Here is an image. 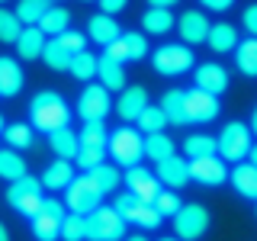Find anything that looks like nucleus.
<instances>
[{
  "instance_id": "1",
  "label": "nucleus",
  "mask_w": 257,
  "mask_h": 241,
  "mask_svg": "<svg viewBox=\"0 0 257 241\" xmlns=\"http://www.w3.org/2000/svg\"><path fill=\"white\" fill-rule=\"evenodd\" d=\"M71 123V106L64 103V96L58 90H39L29 103V126L39 132H55Z\"/></svg>"
},
{
  "instance_id": "2",
  "label": "nucleus",
  "mask_w": 257,
  "mask_h": 241,
  "mask_svg": "<svg viewBox=\"0 0 257 241\" xmlns=\"http://www.w3.org/2000/svg\"><path fill=\"white\" fill-rule=\"evenodd\" d=\"M96 206H103V190L96 187V180L90 174H80V177H71V183L64 187V209L68 212H93Z\"/></svg>"
},
{
  "instance_id": "3",
  "label": "nucleus",
  "mask_w": 257,
  "mask_h": 241,
  "mask_svg": "<svg viewBox=\"0 0 257 241\" xmlns=\"http://www.w3.org/2000/svg\"><path fill=\"white\" fill-rule=\"evenodd\" d=\"M151 68L164 77H177V74H187L190 68H196V58H193L190 45L183 42H164L155 48L151 55Z\"/></svg>"
},
{
  "instance_id": "4",
  "label": "nucleus",
  "mask_w": 257,
  "mask_h": 241,
  "mask_svg": "<svg viewBox=\"0 0 257 241\" xmlns=\"http://www.w3.org/2000/svg\"><path fill=\"white\" fill-rule=\"evenodd\" d=\"M142 142H145V135L139 132V129H116V132L106 139V151L112 155V164L116 167H132V164H139V161L145 158V148H142Z\"/></svg>"
},
{
  "instance_id": "5",
  "label": "nucleus",
  "mask_w": 257,
  "mask_h": 241,
  "mask_svg": "<svg viewBox=\"0 0 257 241\" xmlns=\"http://www.w3.org/2000/svg\"><path fill=\"white\" fill-rule=\"evenodd\" d=\"M42 199H45L42 180H36V177H29V174L20 177V180H13L10 190H7V203H10L23 219H32V215L42 209Z\"/></svg>"
},
{
  "instance_id": "6",
  "label": "nucleus",
  "mask_w": 257,
  "mask_h": 241,
  "mask_svg": "<svg viewBox=\"0 0 257 241\" xmlns=\"http://www.w3.org/2000/svg\"><path fill=\"white\" fill-rule=\"evenodd\" d=\"M251 145H254L251 129L235 119V123H228V126L222 129V135L215 139V155H219L222 161H231V164H238V161L247 158Z\"/></svg>"
},
{
  "instance_id": "7",
  "label": "nucleus",
  "mask_w": 257,
  "mask_h": 241,
  "mask_svg": "<svg viewBox=\"0 0 257 241\" xmlns=\"http://www.w3.org/2000/svg\"><path fill=\"white\" fill-rule=\"evenodd\" d=\"M112 209H116V212L122 215V222H128V225H139V228H148V231H155L158 225H161V219H164V215H161L158 209H155V203H145V199L132 196L128 190L116 196Z\"/></svg>"
},
{
  "instance_id": "8",
  "label": "nucleus",
  "mask_w": 257,
  "mask_h": 241,
  "mask_svg": "<svg viewBox=\"0 0 257 241\" xmlns=\"http://www.w3.org/2000/svg\"><path fill=\"white\" fill-rule=\"evenodd\" d=\"M212 225V215L203 203H183L174 212V231L180 241H199Z\"/></svg>"
},
{
  "instance_id": "9",
  "label": "nucleus",
  "mask_w": 257,
  "mask_h": 241,
  "mask_svg": "<svg viewBox=\"0 0 257 241\" xmlns=\"http://www.w3.org/2000/svg\"><path fill=\"white\" fill-rule=\"evenodd\" d=\"M87 219V238L90 241H122L125 238V222L112 206H96Z\"/></svg>"
},
{
  "instance_id": "10",
  "label": "nucleus",
  "mask_w": 257,
  "mask_h": 241,
  "mask_svg": "<svg viewBox=\"0 0 257 241\" xmlns=\"http://www.w3.org/2000/svg\"><path fill=\"white\" fill-rule=\"evenodd\" d=\"M112 112V96L103 84H87L84 93L77 96V116L84 123H106Z\"/></svg>"
},
{
  "instance_id": "11",
  "label": "nucleus",
  "mask_w": 257,
  "mask_h": 241,
  "mask_svg": "<svg viewBox=\"0 0 257 241\" xmlns=\"http://www.w3.org/2000/svg\"><path fill=\"white\" fill-rule=\"evenodd\" d=\"M68 215V209H64V203H58V199H42V209H39L36 215H32V235H36L39 241H58L61 238V219Z\"/></svg>"
},
{
  "instance_id": "12",
  "label": "nucleus",
  "mask_w": 257,
  "mask_h": 241,
  "mask_svg": "<svg viewBox=\"0 0 257 241\" xmlns=\"http://www.w3.org/2000/svg\"><path fill=\"white\" fill-rule=\"evenodd\" d=\"M183 112H187V123L190 126L212 123V119H219L222 103H219V96H212V93L199 90V87H193V90H183Z\"/></svg>"
},
{
  "instance_id": "13",
  "label": "nucleus",
  "mask_w": 257,
  "mask_h": 241,
  "mask_svg": "<svg viewBox=\"0 0 257 241\" xmlns=\"http://www.w3.org/2000/svg\"><path fill=\"white\" fill-rule=\"evenodd\" d=\"M190 180L203 183V187H222L228 180V161H222L219 155H203L190 161Z\"/></svg>"
},
{
  "instance_id": "14",
  "label": "nucleus",
  "mask_w": 257,
  "mask_h": 241,
  "mask_svg": "<svg viewBox=\"0 0 257 241\" xmlns=\"http://www.w3.org/2000/svg\"><path fill=\"white\" fill-rule=\"evenodd\" d=\"M148 52H151V48H148V36H145V32H122L116 42L106 45V55H109L112 61H119V64L142 61Z\"/></svg>"
},
{
  "instance_id": "15",
  "label": "nucleus",
  "mask_w": 257,
  "mask_h": 241,
  "mask_svg": "<svg viewBox=\"0 0 257 241\" xmlns=\"http://www.w3.org/2000/svg\"><path fill=\"white\" fill-rule=\"evenodd\" d=\"M122 183L128 187V193H132V196L145 199V203H155V196L161 193V180L155 177V171H148V167H142V164L125 167Z\"/></svg>"
},
{
  "instance_id": "16",
  "label": "nucleus",
  "mask_w": 257,
  "mask_h": 241,
  "mask_svg": "<svg viewBox=\"0 0 257 241\" xmlns=\"http://www.w3.org/2000/svg\"><path fill=\"white\" fill-rule=\"evenodd\" d=\"M155 177L164 183V187H171V190H183L190 183V161L174 151V155H167L164 161L155 164Z\"/></svg>"
},
{
  "instance_id": "17",
  "label": "nucleus",
  "mask_w": 257,
  "mask_h": 241,
  "mask_svg": "<svg viewBox=\"0 0 257 241\" xmlns=\"http://www.w3.org/2000/svg\"><path fill=\"white\" fill-rule=\"evenodd\" d=\"M209 26H212V23L206 20L203 10H183L180 20L174 23V29L180 32V42H183V45H199V42H206Z\"/></svg>"
},
{
  "instance_id": "18",
  "label": "nucleus",
  "mask_w": 257,
  "mask_h": 241,
  "mask_svg": "<svg viewBox=\"0 0 257 241\" xmlns=\"http://www.w3.org/2000/svg\"><path fill=\"white\" fill-rule=\"evenodd\" d=\"M193 80H196L199 90H206L212 96H222L225 90H228V71H225L219 61L196 64V68H193Z\"/></svg>"
},
{
  "instance_id": "19",
  "label": "nucleus",
  "mask_w": 257,
  "mask_h": 241,
  "mask_svg": "<svg viewBox=\"0 0 257 241\" xmlns=\"http://www.w3.org/2000/svg\"><path fill=\"white\" fill-rule=\"evenodd\" d=\"M148 103H151L148 100V90L135 84V87H122V90H119V100L112 103V109L119 112V119H122V123H135Z\"/></svg>"
},
{
  "instance_id": "20",
  "label": "nucleus",
  "mask_w": 257,
  "mask_h": 241,
  "mask_svg": "<svg viewBox=\"0 0 257 241\" xmlns=\"http://www.w3.org/2000/svg\"><path fill=\"white\" fill-rule=\"evenodd\" d=\"M48 42V36L39 26H23V32L16 36V55H20L23 61H36V58H42V48Z\"/></svg>"
},
{
  "instance_id": "21",
  "label": "nucleus",
  "mask_w": 257,
  "mask_h": 241,
  "mask_svg": "<svg viewBox=\"0 0 257 241\" xmlns=\"http://www.w3.org/2000/svg\"><path fill=\"white\" fill-rule=\"evenodd\" d=\"M87 36H90L96 45H103V48H106L109 42H116V39L122 36V26L116 23V16L96 13V16H90V23H87Z\"/></svg>"
},
{
  "instance_id": "22",
  "label": "nucleus",
  "mask_w": 257,
  "mask_h": 241,
  "mask_svg": "<svg viewBox=\"0 0 257 241\" xmlns=\"http://www.w3.org/2000/svg\"><path fill=\"white\" fill-rule=\"evenodd\" d=\"M206 45L219 55H231L238 45V29L231 23H212L209 26V36H206Z\"/></svg>"
},
{
  "instance_id": "23",
  "label": "nucleus",
  "mask_w": 257,
  "mask_h": 241,
  "mask_svg": "<svg viewBox=\"0 0 257 241\" xmlns=\"http://www.w3.org/2000/svg\"><path fill=\"white\" fill-rule=\"evenodd\" d=\"M228 180H231V187H235L244 199H257V167L251 164V161H238L235 167H231V174H228Z\"/></svg>"
},
{
  "instance_id": "24",
  "label": "nucleus",
  "mask_w": 257,
  "mask_h": 241,
  "mask_svg": "<svg viewBox=\"0 0 257 241\" xmlns=\"http://www.w3.org/2000/svg\"><path fill=\"white\" fill-rule=\"evenodd\" d=\"M23 90V68L10 55H0V96H16Z\"/></svg>"
},
{
  "instance_id": "25",
  "label": "nucleus",
  "mask_w": 257,
  "mask_h": 241,
  "mask_svg": "<svg viewBox=\"0 0 257 241\" xmlns=\"http://www.w3.org/2000/svg\"><path fill=\"white\" fill-rule=\"evenodd\" d=\"M174 13L167 10V7H148V10L142 13V29L145 36H167V32L174 29Z\"/></svg>"
},
{
  "instance_id": "26",
  "label": "nucleus",
  "mask_w": 257,
  "mask_h": 241,
  "mask_svg": "<svg viewBox=\"0 0 257 241\" xmlns=\"http://www.w3.org/2000/svg\"><path fill=\"white\" fill-rule=\"evenodd\" d=\"M96 77H100V84L106 87V90H122L125 87V71H122V64L119 61H112L106 52L96 58Z\"/></svg>"
},
{
  "instance_id": "27",
  "label": "nucleus",
  "mask_w": 257,
  "mask_h": 241,
  "mask_svg": "<svg viewBox=\"0 0 257 241\" xmlns=\"http://www.w3.org/2000/svg\"><path fill=\"white\" fill-rule=\"evenodd\" d=\"M71 177H74V167H71V161H68V158H55L52 164L42 171V177H39V180H42L45 190H64V187L71 183Z\"/></svg>"
},
{
  "instance_id": "28",
  "label": "nucleus",
  "mask_w": 257,
  "mask_h": 241,
  "mask_svg": "<svg viewBox=\"0 0 257 241\" xmlns=\"http://www.w3.org/2000/svg\"><path fill=\"white\" fill-rule=\"evenodd\" d=\"M48 145H52V151L58 158H68V161H74L77 158V151H80V139H77V132L74 129H55V132H48Z\"/></svg>"
},
{
  "instance_id": "29",
  "label": "nucleus",
  "mask_w": 257,
  "mask_h": 241,
  "mask_svg": "<svg viewBox=\"0 0 257 241\" xmlns=\"http://www.w3.org/2000/svg\"><path fill=\"white\" fill-rule=\"evenodd\" d=\"M36 26L42 29L45 36H52V39H55V36H61L64 29H71V10H68V7L52 4V7H48V10L42 13V20H39Z\"/></svg>"
},
{
  "instance_id": "30",
  "label": "nucleus",
  "mask_w": 257,
  "mask_h": 241,
  "mask_svg": "<svg viewBox=\"0 0 257 241\" xmlns=\"http://www.w3.org/2000/svg\"><path fill=\"white\" fill-rule=\"evenodd\" d=\"M142 148H145V158H151L158 164V161H164L167 155H174L177 145H174V139L167 132H151V135H145Z\"/></svg>"
},
{
  "instance_id": "31",
  "label": "nucleus",
  "mask_w": 257,
  "mask_h": 241,
  "mask_svg": "<svg viewBox=\"0 0 257 241\" xmlns=\"http://www.w3.org/2000/svg\"><path fill=\"white\" fill-rule=\"evenodd\" d=\"M235 64L244 77H257V36L235 45Z\"/></svg>"
},
{
  "instance_id": "32",
  "label": "nucleus",
  "mask_w": 257,
  "mask_h": 241,
  "mask_svg": "<svg viewBox=\"0 0 257 241\" xmlns=\"http://www.w3.org/2000/svg\"><path fill=\"white\" fill-rule=\"evenodd\" d=\"M167 116V126H190L187 123V112H183V90H167L158 103Z\"/></svg>"
},
{
  "instance_id": "33",
  "label": "nucleus",
  "mask_w": 257,
  "mask_h": 241,
  "mask_svg": "<svg viewBox=\"0 0 257 241\" xmlns=\"http://www.w3.org/2000/svg\"><path fill=\"white\" fill-rule=\"evenodd\" d=\"M26 161L23 155H16V148H4L0 151V180H20V177H26Z\"/></svg>"
},
{
  "instance_id": "34",
  "label": "nucleus",
  "mask_w": 257,
  "mask_h": 241,
  "mask_svg": "<svg viewBox=\"0 0 257 241\" xmlns=\"http://www.w3.org/2000/svg\"><path fill=\"white\" fill-rule=\"evenodd\" d=\"M203 155H215V139L206 132H193L183 139V158L193 161V158H203Z\"/></svg>"
},
{
  "instance_id": "35",
  "label": "nucleus",
  "mask_w": 257,
  "mask_h": 241,
  "mask_svg": "<svg viewBox=\"0 0 257 241\" xmlns=\"http://www.w3.org/2000/svg\"><path fill=\"white\" fill-rule=\"evenodd\" d=\"M135 126H139L145 135H151V132H164V129H167V116H164V109H161L158 103H148V106L142 109V116L135 119Z\"/></svg>"
},
{
  "instance_id": "36",
  "label": "nucleus",
  "mask_w": 257,
  "mask_h": 241,
  "mask_svg": "<svg viewBox=\"0 0 257 241\" xmlns=\"http://www.w3.org/2000/svg\"><path fill=\"white\" fill-rule=\"evenodd\" d=\"M68 71H71V77H77V80H90L96 77V55L93 52H74L71 55V64H68Z\"/></svg>"
},
{
  "instance_id": "37",
  "label": "nucleus",
  "mask_w": 257,
  "mask_h": 241,
  "mask_svg": "<svg viewBox=\"0 0 257 241\" xmlns=\"http://www.w3.org/2000/svg\"><path fill=\"white\" fill-rule=\"evenodd\" d=\"M96 180V187L103 190V196H106V193H112L119 187V183H122V174H119V167L116 164H106V161H103V164H96L93 171H87Z\"/></svg>"
},
{
  "instance_id": "38",
  "label": "nucleus",
  "mask_w": 257,
  "mask_h": 241,
  "mask_svg": "<svg viewBox=\"0 0 257 241\" xmlns=\"http://www.w3.org/2000/svg\"><path fill=\"white\" fill-rule=\"evenodd\" d=\"M48 0H16V20L23 23V26H36L39 20H42V13L48 10Z\"/></svg>"
},
{
  "instance_id": "39",
  "label": "nucleus",
  "mask_w": 257,
  "mask_h": 241,
  "mask_svg": "<svg viewBox=\"0 0 257 241\" xmlns=\"http://www.w3.org/2000/svg\"><path fill=\"white\" fill-rule=\"evenodd\" d=\"M4 139L10 148H32V142H36V129L26 126V123H13V126H4Z\"/></svg>"
},
{
  "instance_id": "40",
  "label": "nucleus",
  "mask_w": 257,
  "mask_h": 241,
  "mask_svg": "<svg viewBox=\"0 0 257 241\" xmlns=\"http://www.w3.org/2000/svg\"><path fill=\"white\" fill-rule=\"evenodd\" d=\"M42 61H45L48 71H68L71 52H68V48H61L58 39H52V42H45V48H42Z\"/></svg>"
},
{
  "instance_id": "41",
  "label": "nucleus",
  "mask_w": 257,
  "mask_h": 241,
  "mask_svg": "<svg viewBox=\"0 0 257 241\" xmlns=\"http://www.w3.org/2000/svg\"><path fill=\"white\" fill-rule=\"evenodd\" d=\"M77 139H80L84 148H106L109 132H106V126H103V123H84V129L77 132Z\"/></svg>"
},
{
  "instance_id": "42",
  "label": "nucleus",
  "mask_w": 257,
  "mask_h": 241,
  "mask_svg": "<svg viewBox=\"0 0 257 241\" xmlns=\"http://www.w3.org/2000/svg\"><path fill=\"white\" fill-rule=\"evenodd\" d=\"M61 238L64 241H84L87 238V219L80 212H68L61 219Z\"/></svg>"
},
{
  "instance_id": "43",
  "label": "nucleus",
  "mask_w": 257,
  "mask_h": 241,
  "mask_svg": "<svg viewBox=\"0 0 257 241\" xmlns=\"http://www.w3.org/2000/svg\"><path fill=\"white\" fill-rule=\"evenodd\" d=\"M20 32H23V23L16 20V13H13V10H7V7H0V42L13 45Z\"/></svg>"
},
{
  "instance_id": "44",
  "label": "nucleus",
  "mask_w": 257,
  "mask_h": 241,
  "mask_svg": "<svg viewBox=\"0 0 257 241\" xmlns=\"http://www.w3.org/2000/svg\"><path fill=\"white\" fill-rule=\"evenodd\" d=\"M180 206H183V203H180V196H177V190H161L158 196H155V209L164 215V219H167V215L174 219V212H177Z\"/></svg>"
},
{
  "instance_id": "45",
  "label": "nucleus",
  "mask_w": 257,
  "mask_h": 241,
  "mask_svg": "<svg viewBox=\"0 0 257 241\" xmlns=\"http://www.w3.org/2000/svg\"><path fill=\"white\" fill-rule=\"evenodd\" d=\"M103 151H106V148H84V145H80V151H77V167H80V171H93V167L96 164H103Z\"/></svg>"
},
{
  "instance_id": "46",
  "label": "nucleus",
  "mask_w": 257,
  "mask_h": 241,
  "mask_svg": "<svg viewBox=\"0 0 257 241\" xmlns=\"http://www.w3.org/2000/svg\"><path fill=\"white\" fill-rule=\"evenodd\" d=\"M55 39H58L61 48H68L71 55H74V52H84V48H87V36H84V32H77V29H64L61 36H55Z\"/></svg>"
},
{
  "instance_id": "47",
  "label": "nucleus",
  "mask_w": 257,
  "mask_h": 241,
  "mask_svg": "<svg viewBox=\"0 0 257 241\" xmlns=\"http://www.w3.org/2000/svg\"><path fill=\"white\" fill-rule=\"evenodd\" d=\"M241 26L251 32V36H257V4H251L244 13H241Z\"/></svg>"
},
{
  "instance_id": "48",
  "label": "nucleus",
  "mask_w": 257,
  "mask_h": 241,
  "mask_svg": "<svg viewBox=\"0 0 257 241\" xmlns=\"http://www.w3.org/2000/svg\"><path fill=\"white\" fill-rule=\"evenodd\" d=\"M96 4H100V13L116 16V13H122L125 7H128V0H96Z\"/></svg>"
},
{
  "instance_id": "49",
  "label": "nucleus",
  "mask_w": 257,
  "mask_h": 241,
  "mask_svg": "<svg viewBox=\"0 0 257 241\" xmlns=\"http://www.w3.org/2000/svg\"><path fill=\"white\" fill-rule=\"evenodd\" d=\"M199 4H203L206 10H212V13H225V10H231L235 0H199Z\"/></svg>"
},
{
  "instance_id": "50",
  "label": "nucleus",
  "mask_w": 257,
  "mask_h": 241,
  "mask_svg": "<svg viewBox=\"0 0 257 241\" xmlns=\"http://www.w3.org/2000/svg\"><path fill=\"white\" fill-rule=\"evenodd\" d=\"M174 4H180V0H148V7H167V10H171Z\"/></svg>"
},
{
  "instance_id": "51",
  "label": "nucleus",
  "mask_w": 257,
  "mask_h": 241,
  "mask_svg": "<svg viewBox=\"0 0 257 241\" xmlns=\"http://www.w3.org/2000/svg\"><path fill=\"white\" fill-rule=\"evenodd\" d=\"M247 129H251V135H257V106H254V112H251V126H247Z\"/></svg>"
},
{
  "instance_id": "52",
  "label": "nucleus",
  "mask_w": 257,
  "mask_h": 241,
  "mask_svg": "<svg viewBox=\"0 0 257 241\" xmlns=\"http://www.w3.org/2000/svg\"><path fill=\"white\" fill-rule=\"evenodd\" d=\"M247 161H251V164L257 167V145H251V151H247Z\"/></svg>"
},
{
  "instance_id": "53",
  "label": "nucleus",
  "mask_w": 257,
  "mask_h": 241,
  "mask_svg": "<svg viewBox=\"0 0 257 241\" xmlns=\"http://www.w3.org/2000/svg\"><path fill=\"white\" fill-rule=\"evenodd\" d=\"M0 241H10V228H7L4 222H0Z\"/></svg>"
},
{
  "instance_id": "54",
  "label": "nucleus",
  "mask_w": 257,
  "mask_h": 241,
  "mask_svg": "<svg viewBox=\"0 0 257 241\" xmlns=\"http://www.w3.org/2000/svg\"><path fill=\"white\" fill-rule=\"evenodd\" d=\"M125 241H148V235H128Z\"/></svg>"
},
{
  "instance_id": "55",
  "label": "nucleus",
  "mask_w": 257,
  "mask_h": 241,
  "mask_svg": "<svg viewBox=\"0 0 257 241\" xmlns=\"http://www.w3.org/2000/svg\"><path fill=\"white\" fill-rule=\"evenodd\" d=\"M158 241H180V238H177V235H174V238H158Z\"/></svg>"
},
{
  "instance_id": "56",
  "label": "nucleus",
  "mask_w": 257,
  "mask_h": 241,
  "mask_svg": "<svg viewBox=\"0 0 257 241\" xmlns=\"http://www.w3.org/2000/svg\"><path fill=\"white\" fill-rule=\"evenodd\" d=\"M4 126H7V123H4V116H0V132H4Z\"/></svg>"
},
{
  "instance_id": "57",
  "label": "nucleus",
  "mask_w": 257,
  "mask_h": 241,
  "mask_svg": "<svg viewBox=\"0 0 257 241\" xmlns=\"http://www.w3.org/2000/svg\"><path fill=\"white\" fill-rule=\"evenodd\" d=\"M48 4H58V0H48Z\"/></svg>"
},
{
  "instance_id": "58",
  "label": "nucleus",
  "mask_w": 257,
  "mask_h": 241,
  "mask_svg": "<svg viewBox=\"0 0 257 241\" xmlns=\"http://www.w3.org/2000/svg\"><path fill=\"white\" fill-rule=\"evenodd\" d=\"M4 4H7V0H0V7H4Z\"/></svg>"
},
{
  "instance_id": "59",
  "label": "nucleus",
  "mask_w": 257,
  "mask_h": 241,
  "mask_svg": "<svg viewBox=\"0 0 257 241\" xmlns=\"http://www.w3.org/2000/svg\"><path fill=\"white\" fill-rule=\"evenodd\" d=\"M254 203H257V199H254ZM254 209H257V206H254Z\"/></svg>"
}]
</instances>
